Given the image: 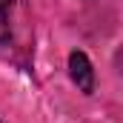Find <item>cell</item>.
I'll return each mask as SVG.
<instances>
[{"instance_id":"1","label":"cell","mask_w":123,"mask_h":123,"mask_svg":"<svg viewBox=\"0 0 123 123\" xmlns=\"http://www.w3.org/2000/svg\"><path fill=\"white\" fill-rule=\"evenodd\" d=\"M69 72H72V80L77 83V89L86 94L94 92V72H92V63L83 52H74L69 57Z\"/></svg>"},{"instance_id":"2","label":"cell","mask_w":123,"mask_h":123,"mask_svg":"<svg viewBox=\"0 0 123 123\" xmlns=\"http://www.w3.org/2000/svg\"><path fill=\"white\" fill-rule=\"evenodd\" d=\"M12 6H14V0H0V43L12 34V23H9Z\"/></svg>"},{"instance_id":"3","label":"cell","mask_w":123,"mask_h":123,"mask_svg":"<svg viewBox=\"0 0 123 123\" xmlns=\"http://www.w3.org/2000/svg\"><path fill=\"white\" fill-rule=\"evenodd\" d=\"M0 123H3V120H0Z\"/></svg>"}]
</instances>
